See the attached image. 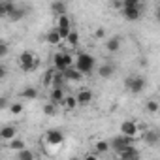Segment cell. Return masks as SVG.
Returning <instances> with one entry per match:
<instances>
[{
  "mask_svg": "<svg viewBox=\"0 0 160 160\" xmlns=\"http://www.w3.org/2000/svg\"><path fill=\"white\" fill-rule=\"evenodd\" d=\"M73 66H75L79 72H81L83 75H89V73L94 72L96 60H94V57H92L91 53L81 51V53H77V57H75V60H73Z\"/></svg>",
  "mask_w": 160,
  "mask_h": 160,
  "instance_id": "obj_1",
  "label": "cell"
},
{
  "mask_svg": "<svg viewBox=\"0 0 160 160\" xmlns=\"http://www.w3.org/2000/svg\"><path fill=\"white\" fill-rule=\"evenodd\" d=\"M17 66L23 70V72H34L38 66H40V60L36 58V55L32 51H23L17 58Z\"/></svg>",
  "mask_w": 160,
  "mask_h": 160,
  "instance_id": "obj_2",
  "label": "cell"
},
{
  "mask_svg": "<svg viewBox=\"0 0 160 160\" xmlns=\"http://www.w3.org/2000/svg\"><path fill=\"white\" fill-rule=\"evenodd\" d=\"M147 81H145V77L143 75H128L124 79V87L132 92V94H139L143 89H145Z\"/></svg>",
  "mask_w": 160,
  "mask_h": 160,
  "instance_id": "obj_3",
  "label": "cell"
},
{
  "mask_svg": "<svg viewBox=\"0 0 160 160\" xmlns=\"http://www.w3.org/2000/svg\"><path fill=\"white\" fill-rule=\"evenodd\" d=\"M42 141H43L45 145L60 147V145L64 143V134H62V130H57V128H53V130H47V132L43 134Z\"/></svg>",
  "mask_w": 160,
  "mask_h": 160,
  "instance_id": "obj_4",
  "label": "cell"
},
{
  "mask_svg": "<svg viewBox=\"0 0 160 160\" xmlns=\"http://www.w3.org/2000/svg\"><path fill=\"white\" fill-rule=\"evenodd\" d=\"M119 130H121V134L130 136L134 139H138L139 138V132H141V128H139V124L136 121H122L121 126H119Z\"/></svg>",
  "mask_w": 160,
  "mask_h": 160,
  "instance_id": "obj_5",
  "label": "cell"
},
{
  "mask_svg": "<svg viewBox=\"0 0 160 160\" xmlns=\"http://www.w3.org/2000/svg\"><path fill=\"white\" fill-rule=\"evenodd\" d=\"M115 156H117V158H122V160H138V158H139V152H138V149L130 143V145L122 147L121 151H115Z\"/></svg>",
  "mask_w": 160,
  "mask_h": 160,
  "instance_id": "obj_6",
  "label": "cell"
},
{
  "mask_svg": "<svg viewBox=\"0 0 160 160\" xmlns=\"http://www.w3.org/2000/svg\"><path fill=\"white\" fill-rule=\"evenodd\" d=\"M62 73H64L66 83H79V81L83 79V73L79 72L75 66H68V68H64V70H62Z\"/></svg>",
  "mask_w": 160,
  "mask_h": 160,
  "instance_id": "obj_7",
  "label": "cell"
},
{
  "mask_svg": "<svg viewBox=\"0 0 160 160\" xmlns=\"http://www.w3.org/2000/svg\"><path fill=\"white\" fill-rule=\"evenodd\" d=\"M75 100H77V106L85 108V106H89L94 100V94H92L91 89H79V92L75 94Z\"/></svg>",
  "mask_w": 160,
  "mask_h": 160,
  "instance_id": "obj_8",
  "label": "cell"
},
{
  "mask_svg": "<svg viewBox=\"0 0 160 160\" xmlns=\"http://www.w3.org/2000/svg\"><path fill=\"white\" fill-rule=\"evenodd\" d=\"M134 141H136L134 138L121 134V136H117V138H113V139L109 141V147H111V149H115V151H121L122 147H126V145H130V143H134Z\"/></svg>",
  "mask_w": 160,
  "mask_h": 160,
  "instance_id": "obj_9",
  "label": "cell"
},
{
  "mask_svg": "<svg viewBox=\"0 0 160 160\" xmlns=\"http://www.w3.org/2000/svg\"><path fill=\"white\" fill-rule=\"evenodd\" d=\"M17 126L15 124H4L2 128H0V139H2V141H10V139H13L15 136H17Z\"/></svg>",
  "mask_w": 160,
  "mask_h": 160,
  "instance_id": "obj_10",
  "label": "cell"
},
{
  "mask_svg": "<svg viewBox=\"0 0 160 160\" xmlns=\"http://www.w3.org/2000/svg\"><path fill=\"white\" fill-rule=\"evenodd\" d=\"M122 17L126 21H138L141 17V6H134V8H121Z\"/></svg>",
  "mask_w": 160,
  "mask_h": 160,
  "instance_id": "obj_11",
  "label": "cell"
},
{
  "mask_svg": "<svg viewBox=\"0 0 160 160\" xmlns=\"http://www.w3.org/2000/svg\"><path fill=\"white\" fill-rule=\"evenodd\" d=\"M64 96H66L64 87H51V91H49V102H53V104L60 106V104H62V100H64Z\"/></svg>",
  "mask_w": 160,
  "mask_h": 160,
  "instance_id": "obj_12",
  "label": "cell"
},
{
  "mask_svg": "<svg viewBox=\"0 0 160 160\" xmlns=\"http://www.w3.org/2000/svg\"><path fill=\"white\" fill-rule=\"evenodd\" d=\"M143 141H145L147 145H151V147H156L158 141H160L158 130H145V132H143Z\"/></svg>",
  "mask_w": 160,
  "mask_h": 160,
  "instance_id": "obj_13",
  "label": "cell"
},
{
  "mask_svg": "<svg viewBox=\"0 0 160 160\" xmlns=\"http://www.w3.org/2000/svg\"><path fill=\"white\" fill-rule=\"evenodd\" d=\"M119 49H121V38H119V36H113V38H108V40H106V51H108V53L115 55Z\"/></svg>",
  "mask_w": 160,
  "mask_h": 160,
  "instance_id": "obj_14",
  "label": "cell"
},
{
  "mask_svg": "<svg viewBox=\"0 0 160 160\" xmlns=\"http://www.w3.org/2000/svg\"><path fill=\"white\" fill-rule=\"evenodd\" d=\"M45 42H47L49 45H60V43H62V38H60V34H58L57 28H51V30L45 34Z\"/></svg>",
  "mask_w": 160,
  "mask_h": 160,
  "instance_id": "obj_15",
  "label": "cell"
},
{
  "mask_svg": "<svg viewBox=\"0 0 160 160\" xmlns=\"http://www.w3.org/2000/svg\"><path fill=\"white\" fill-rule=\"evenodd\" d=\"M98 75L100 77H104V79H108V77H111L113 73H115V64H111V62H108V64H102L98 70Z\"/></svg>",
  "mask_w": 160,
  "mask_h": 160,
  "instance_id": "obj_16",
  "label": "cell"
},
{
  "mask_svg": "<svg viewBox=\"0 0 160 160\" xmlns=\"http://www.w3.org/2000/svg\"><path fill=\"white\" fill-rule=\"evenodd\" d=\"M38 89L36 87H25L21 92H19V98H23V100H36L38 98Z\"/></svg>",
  "mask_w": 160,
  "mask_h": 160,
  "instance_id": "obj_17",
  "label": "cell"
},
{
  "mask_svg": "<svg viewBox=\"0 0 160 160\" xmlns=\"http://www.w3.org/2000/svg\"><path fill=\"white\" fill-rule=\"evenodd\" d=\"M66 111H73V109H77L79 106H77V100H75V96L73 94H70V96H64V100H62V104H60Z\"/></svg>",
  "mask_w": 160,
  "mask_h": 160,
  "instance_id": "obj_18",
  "label": "cell"
},
{
  "mask_svg": "<svg viewBox=\"0 0 160 160\" xmlns=\"http://www.w3.org/2000/svg\"><path fill=\"white\" fill-rule=\"evenodd\" d=\"M55 27H58V28H72V19H70V15H68V13L57 15V23H55Z\"/></svg>",
  "mask_w": 160,
  "mask_h": 160,
  "instance_id": "obj_19",
  "label": "cell"
},
{
  "mask_svg": "<svg viewBox=\"0 0 160 160\" xmlns=\"http://www.w3.org/2000/svg\"><path fill=\"white\" fill-rule=\"evenodd\" d=\"M66 43H68V47L70 49H73V47H77V43H79V34H77V30H70V34L66 36V40H64Z\"/></svg>",
  "mask_w": 160,
  "mask_h": 160,
  "instance_id": "obj_20",
  "label": "cell"
},
{
  "mask_svg": "<svg viewBox=\"0 0 160 160\" xmlns=\"http://www.w3.org/2000/svg\"><path fill=\"white\" fill-rule=\"evenodd\" d=\"M109 149H111V147H109V141H106V139L94 141V151H96V154H106Z\"/></svg>",
  "mask_w": 160,
  "mask_h": 160,
  "instance_id": "obj_21",
  "label": "cell"
},
{
  "mask_svg": "<svg viewBox=\"0 0 160 160\" xmlns=\"http://www.w3.org/2000/svg\"><path fill=\"white\" fill-rule=\"evenodd\" d=\"M51 10L55 15H62V13H66V2L64 0H57V2L51 4Z\"/></svg>",
  "mask_w": 160,
  "mask_h": 160,
  "instance_id": "obj_22",
  "label": "cell"
},
{
  "mask_svg": "<svg viewBox=\"0 0 160 160\" xmlns=\"http://www.w3.org/2000/svg\"><path fill=\"white\" fill-rule=\"evenodd\" d=\"M43 113H45L47 117H55V115H58V106L53 104V102H47V104L43 106Z\"/></svg>",
  "mask_w": 160,
  "mask_h": 160,
  "instance_id": "obj_23",
  "label": "cell"
},
{
  "mask_svg": "<svg viewBox=\"0 0 160 160\" xmlns=\"http://www.w3.org/2000/svg\"><path fill=\"white\" fill-rule=\"evenodd\" d=\"M8 147H10L12 151H21L23 147H27V143H25L23 139H19V138L15 136L13 139H10V141H8Z\"/></svg>",
  "mask_w": 160,
  "mask_h": 160,
  "instance_id": "obj_24",
  "label": "cell"
},
{
  "mask_svg": "<svg viewBox=\"0 0 160 160\" xmlns=\"http://www.w3.org/2000/svg\"><path fill=\"white\" fill-rule=\"evenodd\" d=\"M27 15V12H25V8H15L10 15H8V19L10 21H19V19H23Z\"/></svg>",
  "mask_w": 160,
  "mask_h": 160,
  "instance_id": "obj_25",
  "label": "cell"
},
{
  "mask_svg": "<svg viewBox=\"0 0 160 160\" xmlns=\"http://www.w3.org/2000/svg\"><path fill=\"white\" fill-rule=\"evenodd\" d=\"M53 68L55 70H64L66 66H64V57H62V53H55V57H53Z\"/></svg>",
  "mask_w": 160,
  "mask_h": 160,
  "instance_id": "obj_26",
  "label": "cell"
},
{
  "mask_svg": "<svg viewBox=\"0 0 160 160\" xmlns=\"http://www.w3.org/2000/svg\"><path fill=\"white\" fill-rule=\"evenodd\" d=\"M34 156H36V154H34L30 149H27V147H23L21 151H17V158H19V160H32Z\"/></svg>",
  "mask_w": 160,
  "mask_h": 160,
  "instance_id": "obj_27",
  "label": "cell"
},
{
  "mask_svg": "<svg viewBox=\"0 0 160 160\" xmlns=\"http://www.w3.org/2000/svg\"><path fill=\"white\" fill-rule=\"evenodd\" d=\"M145 109L151 113V115H156L158 113V100H154V98H151L149 102H147V106H145Z\"/></svg>",
  "mask_w": 160,
  "mask_h": 160,
  "instance_id": "obj_28",
  "label": "cell"
},
{
  "mask_svg": "<svg viewBox=\"0 0 160 160\" xmlns=\"http://www.w3.org/2000/svg\"><path fill=\"white\" fill-rule=\"evenodd\" d=\"M23 109H25V106H23L21 102H13V104H10V113H12V115H21Z\"/></svg>",
  "mask_w": 160,
  "mask_h": 160,
  "instance_id": "obj_29",
  "label": "cell"
},
{
  "mask_svg": "<svg viewBox=\"0 0 160 160\" xmlns=\"http://www.w3.org/2000/svg\"><path fill=\"white\" fill-rule=\"evenodd\" d=\"M53 73H55V68L51 66V68L45 72V75H43V81H42V83H43V87H51V81H53Z\"/></svg>",
  "mask_w": 160,
  "mask_h": 160,
  "instance_id": "obj_30",
  "label": "cell"
},
{
  "mask_svg": "<svg viewBox=\"0 0 160 160\" xmlns=\"http://www.w3.org/2000/svg\"><path fill=\"white\" fill-rule=\"evenodd\" d=\"M122 8H134V6H141V0H121Z\"/></svg>",
  "mask_w": 160,
  "mask_h": 160,
  "instance_id": "obj_31",
  "label": "cell"
},
{
  "mask_svg": "<svg viewBox=\"0 0 160 160\" xmlns=\"http://www.w3.org/2000/svg\"><path fill=\"white\" fill-rule=\"evenodd\" d=\"M10 55V45L6 42H0V58H4Z\"/></svg>",
  "mask_w": 160,
  "mask_h": 160,
  "instance_id": "obj_32",
  "label": "cell"
},
{
  "mask_svg": "<svg viewBox=\"0 0 160 160\" xmlns=\"http://www.w3.org/2000/svg\"><path fill=\"white\" fill-rule=\"evenodd\" d=\"M62 57H64V66L68 68V66H73V55L72 53H62Z\"/></svg>",
  "mask_w": 160,
  "mask_h": 160,
  "instance_id": "obj_33",
  "label": "cell"
},
{
  "mask_svg": "<svg viewBox=\"0 0 160 160\" xmlns=\"http://www.w3.org/2000/svg\"><path fill=\"white\" fill-rule=\"evenodd\" d=\"M55 28L58 30V34H60V38H62V42L66 40V36H68V34H70V30H72V28H58V27H55Z\"/></svg>",
  "mask_w": 160,
  "mask_h": 160,
  "instance_id": "obj_34",
  "label": "cell"
},
{
  "mask_svg": "<svg viewBox=\"0 0 160 160\" xmlns=\"http://www.w3.org/2000/svg\"><path fill=\"white\" fill-rule=\"evenodd\" d=\"M94 38H96V40L106 38V30H104V28H96V30H94Z\"/></svg>",
  "mask_w": 160,
  "mask_h": 160,
  "instance_id": "obj_35",
  "label": "cell"
},
{
  "mask_svg": "<svg viewBox=\"0 0 160 160\" xmlns=\"http://www.w3.org/2000/svg\"><path fill=\"white\" fill-rule=\"evenodd\" d=\"M8 13H6V2L4 0H0V17H6Z\"/></svg>",
  "mask_w": 160,
  "mask_h": 160,
  "instance_id": "obj_36",
  "label": "cell"
},
{
  "mask_svg": "<svg viewBox=\"0 0 160 160\" xmlns=\"http://www.w3.org/2000/svg\"><path fill=\"white\" fill-rule=\"evenodd\" d=\"M6 75H8V68L4 64H0V79H4Z\"/></svg>",
  "mask_w": 160,
  "mask_h": 160,
  "instance_id": "obj_37",
  "label": "cell"
},
{
  "mask_svg": "<svg viewBox=\"0 0 160 160\" xmlns=\"http://www.w3.org/2000/svg\"><path fill=\"white\" fill-rule=\"evenodd\" d=\"M4 108H8V100L4 96H0V109H4Z\"/></svg>",
  "mask_w": 160,
  "mask_h": 160,
  "instance_id": "obj_38",
  "label": "cell"
},
{
  "mask_svg": "<svg viewBox=\"0 0 160 160\" xmlns=\"http://www.w3.org/2000/svg\"><path fill=\"white\" fill-rule=\"evenodd\" d=\"M98 156H100V154H96V152H89V154H85V158H87V160H96Z\"/></svg>",
  "mask_w": 160,
  "mask_h": 160,
  "instance_id": "obj_39",
  "label": "cell"
},
{
  "mask_svg": "<svg viewBox=\"0 0 160 160\" xmlns=\"http://www.w3.org/2000/svg\"><path fill=\"white\" fill-rule=\"evenodd\" d=\"M64 2H68V0H64Z\"/></svg>",
  "mask_w": 160,
  "mask_h": 160,
  "instance_id": "obj_40",
  "label": "cell"
}]
</instances>
